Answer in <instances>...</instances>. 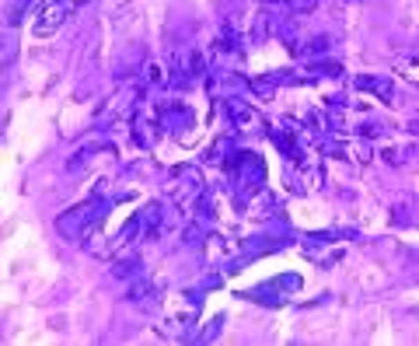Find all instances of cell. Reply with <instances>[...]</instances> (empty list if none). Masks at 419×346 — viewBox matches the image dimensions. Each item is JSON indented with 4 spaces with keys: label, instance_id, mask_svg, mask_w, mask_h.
I'll use <instances>...</instances> for the list:
<instances>
[{
    "label": "cell",
    "instance_id": "5",
    "mask_svg": "<svg viewBox=\"0 0 419 346\" xmlns=\"http://www.w3.org/2000/svg\"><path fill=\"white\" fill-rule=\"evenodd\" d=\"M227 112H231V119H234V130L238 133H259L266 123H262V116L251 109L244 98H227Z\"/></svg>",
    "mask_w": 419,
    "mask_h": 346
},
{
    "label": "cell",
    "instance_id": "3",
    "mask_svg": "<svg viewBox=\"0 0 419 346\" xmlns=\"http://www.w3.org/2000/svg\"><path fill=\"white\" fill-rule=\"evenodd\" d=\"M206 196V182L196 168H179L175 179H172V200L186 210V214H196V203Z\"/></svg>",
    "mask_w": 419,
    "mask_h": 346
},
{
    "label": "cell",
    "instance_id": "12",
    "mask_svg": "<svg viewBox=\"0 0 419 346\" xmlns=\"http://www.w3.org/2000/svg\"><path fill=\"white\" fill-rule=\"evenodd\" d=\"M398 73H405V80L419 84V60H398Z\"/></svg>",
    "mask_w": 419,
    "mask_h": 346
},
{
    "label": "cell",
    "instance_id": "8",
    "mask_svg": "<svg viewBox=\"0 0 419 346\" xmlns=\"http://www.w3.org/2000/svg\"><path fill=\"white\" fill-rule=\"evenodd\" d=\"M189 123H193V112L186 105H168V109H161V126L164 130H186Z\"/></svg>",
    "mask_w": 419,
    "mask_h": 346
},
{
    "label": "cell",
    "instance_id": "4",
    "mask_svg": "<svg viewBox=\"0 0 419 346\" xmlns=\"http://www.w3.org/2000/svg\"><path fill=\"white\" fill-rule=\"evenodd\" d=\"M70 15H73V0H49L35 21V35H53Z\"/></svg>",
    "mask_w": 419,
    "mask_h": 346
},
{
    "label": "cell",
    "instance_id": "13",
    "mask_svg": "<svg viewBox=\"0 0 419 346\" xmlns=\"http://www.w3.org/2000/svg\"><path fill=\"white\" fill-rule=\"evenodd\" d=\"M283 4H287L294 15H307V11H314L318 0H283Z\"/></svg>",
    "mask_w": 419,
    "mask_h": 346
},
{
    "label": "cell",
    "instance_id": "7",
    "mask_svg": "<svg viewBox=\"0 0 419 346\" xmlns=\"http://www.w3.org/2000/svg\"><path fill=\"white\" fill-rule=\"evenodd\" d=\"M332 154L343 157V161H357V164H367L371 161V147H367L364 137L360 140H335L332 144Z\"/></svg>",
    "mask_w": 419,
    "mask_h": 346
},
{
    "label": "cell",
    "instance_id": "6",
    "mask_svg": "<svg viewBox=\"0 0 419 346\" xmlns=\"http://www.w3.org/2000/svg\"><path fill=\"white\" fill-rule=\"evenodd\" d=\"M353 88H357V92H367V95H377V98L388 102V105H391V98H395V84H391L388 77H377V73H360V77L353 80Z\"/></svg>",
    "mask_w": 419,
    "mask_h": 346
},
{
    "label": "cell",
    "instance_id": "14",
    "mask_svg": "<svg viewBox=\"0 0 419 346\" xmlns=\"http://www.w3.org/2000/svg\"><path fill=\"white\" fill-rule=\"evenodd\" d=\"M409 130H412V133L419 137V119H412V123H409Z\"/></svg>",
    "mask_w": 419,
    "mask_h": 346
},
{
    "label": "cell",
    "instance_id": "9",
    "mask_svg": "<svg viewBox=\"0 0 419 346\" xmlns=\"http://www.w3.org/2000/svg\"><path fill=\"white\" fill-rule=\"evenodd\" d=\"M32 4H35V0H8V8H4V15H0V18H4L8 28H18L28 18V8Z\"/></svg>",
    "mask_w": 419,
    "mask_h": 346
},
{
    "label": "cell",
    "instance_id": "10",
    "mask_svg": "<svg viewBox=\"0 0 419 346\" xmlns=\"http://www.w3.org/2000/svg\"><path fill=\"white\" fill-rule=\"evenodd\" d=\"M130 297H133L136 304H143V308H157V291H154L150 284H136Z\"/></svg>",
    "mask_w": 419,
    "mask_h": 346
},
{
    "label": "cell",
    "instance_id": "1",
    "mask_svg": "<svg viewBox=\"0 0 419 346\" xmlns=\"http://www.w3.org/2000/svg\"><path fill=\"white\" fill-rule=\"evenodd\" d=\"M227 175H231V186H234V196L238 200H248V196H256L266 189V161L259 154H234L227 161Z\"/></svg>",
    "mask_w": 419,
    "mask_h": 346
},
{
    "label": "cell",
    "instance_id": "11",
    "mask_svg": "<svg viewBox=\"0 0 419 346\" xmlns=\"http://www.w3.org/2000/svg\"><path fill=\"white\" fill-rule=\"evenodd\" d=\"M248 88L256 92L259 98H273V92H276V80H273V77H269V80H251Z\"/></svg>",
    "mask_w": 419,
    "mask_h": 346
},
{
    "label": "cell",
    "instance_id": "2",
    "mask_svg": "<svg viewBox=\"0 0 419 346\" xmlns=\"http://www.w3.org/2000/svg\"><path fill=\"white\" fill-rule=\"evenodd\" d=\"M109 207H112L109 200L95 196V200H88V203H80V207L66 210V214L56 220V231H60L63 238H70V241H84V238L91 234V227L105 217V210H109Z\"/></svg>",
    "mask_w": 419,
    "mask_h": 346
}]
</instances>
